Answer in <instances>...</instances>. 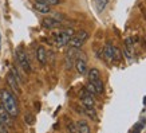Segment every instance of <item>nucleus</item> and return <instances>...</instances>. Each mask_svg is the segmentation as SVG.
<instances>
[{"label":"nucleus","instance_id":"obj_1","mask_svg":"<svg viewBox=\"0 0 146 133\" xmlns=\"http://www.w3.org/2000/svg\"><path fill=\"white\" fill-rule=\"evenodd\" d=\"M0 101L5 108V110L9 113L11 117H18L19 116V106H18V100L9 90L7 89H1L0 90Z\"/></svg>","mask_w":146,"mask_h":133},{"label":"nucleus","instance_id":"obj_2","mask_svg":"<svg viewBox=\"0 0 146 133\" xmlns=\"http://www.w3.org/2000/svg\"><path fill=\"white\" fill-rule=\"evenodd\" d=\"M74 34H75V31H74L72 28H66V30H63V31H56L54 34L55 44H56L58 47H63V46L68 44L71 36L74 35Z\"/></svg>","mask_w":146,"mask_h":133},{"label":"nucleus","instance_id":"obj_3","mask_svg":"<svg viewBox=\"0 0 146 133\" xmlns=\"http://www.w3.org/2000/svg\"><path fill=\"white\" fill-rule=\"evenodd\" d=\"M87 39H89V32L84 31V30H80V31L75 32L74 35L71 36V39H70V42H68V44H70L71 47H75V49L79 50Z\"/></svg>","mask_w":146,"mask_h":133},{"label":"nucleus","instance_id":"obj_4","mask_svg":"<svg viewBox=\"0 0 146 133\" xmlns=\"http://www.w3.org/2000/svg\"><path fill=\"white\" fill-rule=\"evenodd\" d=\"M15 57H16V61L19 62V65H20V67H22L23 70L26 71V73H31V71H32L31 63H30V61H28L27 54L24 53L22 49H18V50H16Z\"/></svg>","mask_w":146,"mask_h":133},{"label":"nucleus","instance_id":"obj_5","mask_svg":"<svg viewBox=\"0 0 146 133\" xmlns=\"http://www.w3.org/2000/svg\"><path fill=\"white\" fill-rule=\"evenodd\" d=\"M74 66H75L76 71L79 73L80 76H84V74H87V62H86V58H84L83 54H79L76 55V59H75V63H74Z\"/></svg>","mask_w":146,"mask_h":133},{"label":"nucleus","instance_id":"obj_6","mask_svg":"<svg viewBox=\"0 0 146 133\" xmlns=\"http://www.w3.org/2000/svg\"><path fill=\"white\" fill-rule=\"evenodd\" d=\"M76 55H78V49H75V47H70V49L67 50V53H66V67L68 69V70L72 69V66H74Z\"/></svg>","mask_w":146,"mask_h":133},{"label":"nucleus","instance_id":"obj_7","mask_svg":"<svg viewBox=\"0 0 146 133\" xmlns=\"http://www.w3.org/2000/svg\"><path fill=\"white\" fill-rule=\"evenodd\" d=\"M0 120L3 124H5L7 126H12V117L9 116V113L5 110V108L3 106V104H0Z\"/></svg>","mask_w":146,"mask_h":133},{"label":"nucleus","instance_id":"obj_8","mask_svg":"<svg viewBox=\"0 0 146 133\" xmlns=\"http://www.w3.org/2000/svg\"><path fill=\"white\" fill-rule=\"evenodd\" d=\"M82 104H83L84 108H94L95 105V101H94V96L89 94L86 92V89H83V93H82Z\"/></svg>","mask_w":146,"mask_h":133},{"label":"nucleus","instance_id":"obj_9","mask_svg":"<svg viewBox=\"0 0 146 133\" xmlns=\"http://www.w3.org/2000/svg\"><path fill=\"white\" fill-rule=\"evenodd\" d=\"M7 84L9 85V88L12 89L16 94H20V86H19V82L16 81V78L13 77V74L11 73V71L7 74Z\"/></svg>","mask_w":146,"mask_h":133},{"label":"nucleus","instance_id":"obj_10","mask_svg":"<svg viewBox=\"0 0 146 133\" xmlns=\"http://www.w3.org/2000/svg\"><path fill=\"white\" fill-rule=\"evenodd\" d=\"M36 59H38V62L42 66H44L47 63V51H46V49L43 46H39L38 50H36Z\"/></svg>","mask_w":146,"mask_h":133},{"label":"nucleus","instance_id":"obj_11","mask_svg":"<svg viewBox=\"0 0 146 133\" xmlns=\"http://www.w3.org/2000/svg\"><path fill=\"white\" fill-rule=\"evenodd\" d=\"M42 26L44 27V28L52 30V28H58V27L60 26V22L56 20V19H54V18H44L42 20Z\"/></svg>","mask_w":146,"mask_h":133},{"label":"nucleus","instance_id":"obj_12","mask_svg":"<svg viewBox=\"0 0 146 133\" xmlns=\"http://www.w3.org/2000/svg\"><path fill=\"white\" fill-rule=\"evenodd\" d=\"M103 54H105V57L109 59V61H114V54H115V47L113 44L107 43L105 46V49H103Z\"/></svg>","mask_w":146,"mask_h":133},{"label":"nucleus","instance_id":"obj_13","mask_svg":"<svg viewBox=\"0 0 146 133\" xmlns=\"http://www.w3.org/2000/svg\"><path fill=\"white\" fill-rule=\"evenodd\" d=\"M34 8L40 13H50L51 12V7L44 4V3H40V1H36L35 4H34Z\"/></svg>","mask_w":146,"mask_h":133},{"label":"nucleus","instance_id":"obj_14","mask_svg":"<svg viewBox=\"0 0 146 133\" xmlns=\"http://www.w3.org/2000/svg\"><path fill=\"white\" fill-rule=\"evenodd\" d=\"M76 124V129H78V132L80 133H90V126L87 125V122L86 121H78V122H75Z\"/></svg>","mask_w":146,"mask_h":133},{"label":"nucleus","instance_id":"obj_15","mask_svg":"<svg viewBox=\"0 0 146 133\" xmlns=\"http://www.w3.org/2000/svg\"><path fill=\"white\" fill-rule=\"evenodd\" d=\"M90 82V81H89ZM91 84L94 85V88H95V90H97V93H98V96H101V94H103V82H102V80L101 78H98V80H94V81H91Z\"/></svg>","mask_w":146,"mask_h":133},{"label":"nucleus","instance_id":"obj_16","mask_svg":"<svg viewBox=\"0 0 146 133\" xmlns=\"http://www.w3.org/2000/svg\"><path fill=\"white\" fill-rule=\"evenodd\" d=\"M87 74H89V81H90V82H91V81H94V80L101 78V73H99V70H98L97 67H91V69L87 71Z\"/></svg>","mask_w":146,"mask_h":133},{"label":"nucleus","instance_id":"obj_17","mask_svg":"<svg viewBox=\"0 0 146 133\" xmlns=\"http://www.w3.org/2000/svg\"><path fill=\"white\" fill-rule=\"evenodd\" d=\"M107 4H109V0H95V7L98 12H102L107 7Z\"/></svg>","mask_w":146,"mask_h":133},{"label":"nucleus","instance_id":"obj_18","mask_svg":"<svg viewBox=\"0 0 146 133\" xmlns=\"http://www.w3.org/2000/svg\"><path fill=\"white\" fill-rule=\"evenodd\" d=\"M84 113L89 116L91 120H97V113L94 110V108H84Z\"/></svg>","mask_w":146,"mask_h":133},{"label":"nucleus","instance_id":"obj_19","mask_svg":"<svg viewBox=\"0 0 146 133\" xmlns=\"http://www.w3.org/2000/svg\"><path fill=\"white\" fill-rule=\"evenodd\" d=\"M86 92L89 94H91V96H98V93H97V90H95V88H94V85L91 84V82H89V84L86 85Z\"/></svg>","mask_w":146,"mask_h":133},{"label":"nucleus","instance_id":"obj_20","mask_svg":"<svg viewBox=\"0 0 146 133\" xmlns=\"http://www.w3.org/2000/svg\"><path fill=\"white\" fill-rule=\"evenodd\" d=\"M36 1H40V3H44V4L47 5H58L60 4V0H36Z\"/></svg>","mask_w":146,"mask_h":133},{"label":"nucleus","instance_id":"obj_21","mask_svg":"<svg viewBox=\"0 0 146 133\" xmlns=\"http://www.w3.org/2000/svg\"><path fill=\"white\" fill-rule=\"evenodd\" d=\"M24 120H26V122L28 125H34V122H35V117L32 114H26L24 116Z\"/></svg>","mask_w":146,"mask_h":133},{"label":"nucleus","instance_id":"obj_22","mask_svg":"<svg viewBox=\"0 0 146 133\" xmlns=\"http://www.w3.org/2000/svg\"><path fill=\"white\" fill-rule=\"evenodd\" d=\"M7 132H8V126L5 124H3L1 120H0V133H7Z\"/></svg>","mask_w":146,"mask_h":133},{"label":"nucleus","instance_id":"obj_23","mask_svg":"<svg viewBox=\"0 0 146 133\" xmlns=\"http://www.w3.org/2000/svg\"><path fill=\"white\" fill-rule=\"evenodd\" d=\"M67 129L68 130H71V132H78V129H76V124H68V126H67Z\"/></svg>","mask_w":146,"mask_h":133},{"label":"nucleus","instance_id":"obj_24","mask_svg":"<svg viewBox=\"0 0 146 133\" xmlns=\"http://www.w3.org/2000/svg\"><path fill=\"white\" fill-rule=\"evenodd\" d=\"M54 19H56V20H59V22H60V20H63V15L62 13H54V16H52Z\"/></svg>","mask_w":146,"mask_h":133},{"label":"nucleus","instance_id":"obj_25","mask_svg":"<svg viewBox=\"0 0 146 133\" xmlns=\"http://www.w3.org/2000/svg\"><path fill=\"white\" fill-rule=\"evenodd\" d=\"M0 47H1V34H0Z\"/></svg>","mask_w":146,"mask_h":133}]
</instances>
